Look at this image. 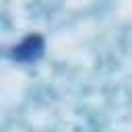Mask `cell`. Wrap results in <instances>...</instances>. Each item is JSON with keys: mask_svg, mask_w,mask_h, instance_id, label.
Masks as SVG:
<instances>
[{"mask_svg": "<svg viewBox=\"0 0 132 132\" xmlns=\"http://www.w3.org/2000/svg\"><path fill=\"white\" fill-rule=\"evenodd\" d=\"M41 52H43V39L37 37V35H31L21 45L14 47L12 58L14 60H21V62H35L41 56Z\"/></svg>", "mask_w": 132, "mask_h": 132, "instance_id": "cell-1", "label": "cell"}]
</instances>
